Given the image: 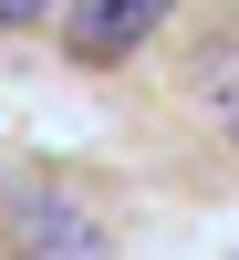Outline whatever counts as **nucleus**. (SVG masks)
Instances as JSON below:
<instances>
[{
	"label": "nucleus",
	"instance_id": "obj_1",
	"mask_svg": "<svg viewBox=\"0 0 239 260\" xmlns=\"http://www.w3.org/2000/svg\"><path fill=\"white\" fill-rule=\"evenodd\" d=\"M166 11H177V0H62V52L104 73V62L146 52V42L166 31Z\"/></svg>",
	"mask_w": 239,
	"mask_h": 260
},
{
	"label": "nucleus",
	"instance_id": "obj_2",
	"mask_svg": "<svg viewBox=\"0 0 239 260\" xmlns=\"http://www.w3.org/2000/svg\"><path fill=\"white\" fill-rule=\"evenodd\" d=\"M11 240H42V250H104V229L73 219L62 198H21V208H11Z\"/></svg>",
	"mask_w": 239,
	"mask_h": 260
},
{
	"label": "nucleus",
	"instance_id": "obj_3",
	"mask_svg": "<svg viewBox=\"0 0 239 260\" xmlns=\"http://www.w3.org/2000/svg\"><path fill=\"white\" fill-rule=\"evenodd\" d=\"M42 11H52V0H0V31H31Z\"/></svg>",
	"mask_w": 239,
	"mask_h": 260
}]
</instances>
